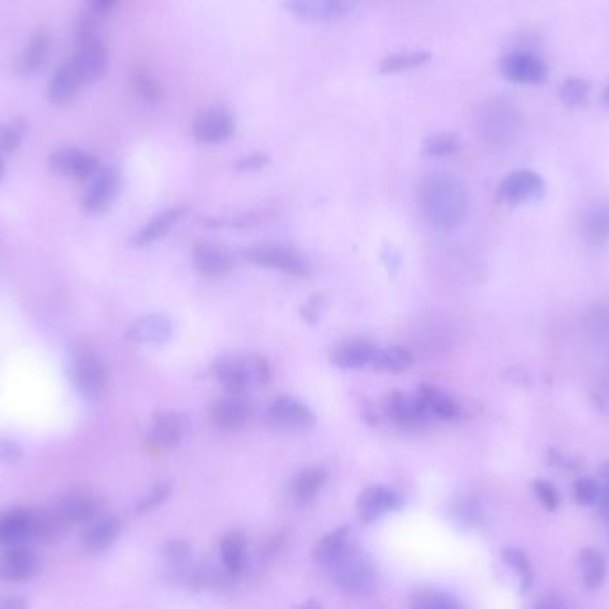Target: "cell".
Masks as SVG:
<instances>
[{
  "label": "cell",
  "mask_w": 609,
  "mask_h": 609,
  "mask_svg": "<svg viewBox=\"0 0 609 609\" xmlns=\"http://www.w3.org/2000/svg\"><path fill=\"white\" fill-rule=\"evenodd\" d=\"M419 200L424 216L440 228L458 227L469 212V196L462 182L451 175H431L423 180Z\"/></svg>",
  "instance_id": "cell-1"
},
{
  "label": "cell",
  "mask_w": 609,
  "mask_h": 609,
  "mask_svg": "<svg viewBox=\"0 0 609 609\" xmlns=\"http://www.w3.org/2000/svg\"><path fill=\"white\" fill-rule=\"evenodd\" d=\"M214 373L223 389L232 394H244L248 389L266 385L271 376L266 358L259 355L221 358L214 366Z\"/></svg>",
  "instance_id": "cell-2"
},
{
  "label": "cell",
  "mask_w": 609,
  "mask_h": 609,
  "mask_svg": "<svg viewBox=\"0 0 609 609\" xmlns=\"http://www.w3.org/2000/svg\"><path fill=\"white\" fill-rule=\"evenodd\" d=\"M333 583L342 592L351 595H369L378 585L376 572L366 556L357 553L353 547H346L335 560L328 565Z\"/></svg>",
  "instance_id": "cell-3"
},
{
  "label": "cell",
  "mask_w": 609,
  "mask_h": 609,
  "mask_svg": "<svg viewBox=\"0 0 609 609\" xmlns=\"http://www.w3.org/2000/svg\"><path fill=\"white\" fill-rule=\"evenodd\" d=\"M244 259L260 268L275 269L293 277H307L309 262L300 253L280 244H255L243 250Z\"/></svg>",
  "instance_id": "cell-4"
},
{
  "label": "cell",
  "mask_w": 609,
  "mask_h": 609,
  "mask_svg": "<svg viewBox=\"0 0 609 609\" xmlns=\"http://www.w3.org/2000/svg\"><path fill=\"white\" fill-rule=\"evenodd\" d=\"M72 382L82 398H100L109 385L106 362L91 351L81 353L72 366Z\"/></svg>",
  "instance_id": "cell-5"
},
{
  "label": "cell",
  "mask_w": 609,
  "mask_h": 609,
  "mask_svg": "<svg viewBox=\"0 0 609 609\" xmlns=\"http://www.w3.org/2000/svg\"><path fill=\"white\" fill-rule=\"evenodd\" d=\"M547 193L545 180L531 170L512 171L510 175L504 177L499 184L497 196L499 200L510 205H520V203L538 202Z\"/></svg>",
  "instance_id": "cell-6"
},
{
  "label": "cell",
  "mask_w": 609,
  "mask_h": 609,
  "mask_svg": "<svg viewBox=\"0 0 609 609\" xmlns=\"http://www.w3.org/2000/svg\"><path fill=\"white\" fill-rule=\"evenodd\" d=\"M499 70L506 81L515 84L538 86L544 84L549 77V66L542 57L531 52H512L506 54L499 63Z\"/></svg>",
  "instance_id": "cell-7"
},
{
  "label": "cell",
  "mask_w": 609,
  "mask_h": 609,
  "mask_svg": "<svg viewBox=\"0 0 609 609\" xmlns=\"http://www.w3.org/2000/svg\"><path fill=\"white\" fill-rule=\"evenodd\" d=\"M268 423L284 431L309 430L316 424V417L309 406L294 398H278L269 405Z\"/></svg>",
  "instance_id": "cell-8"
},
{
  "label": "cell",
  "mask_w": 609,
  "mask_h": 609,
  "mask_svg": "<svg viewBox=\"0 0 609 609\" xmlns=\"http://www.w3.org/2000/svg\"><path fill=\"white\" fill-rule=\"evenodd\" d=\"M236 130L234 116L223 107H212L198 114L193 123V136L205 145H218L232 138Z\"/></svg>",
  "instance_id": "cell-9"
},
{
  "label": "cell",
  "mask_w": 609,
  "mask_h": 609,
  "mask_svg": "<svg viewBox=\"0 0 609 609\" xmlns=\"http://www.w3.org/2000/svg\"><path fill=\"white\" fill-rule=\"evenodd\" d=\"M41 561L24 545H13L0 553V579L8 583H25L40 574Z\"/></svg>",
  "instance_id": "cell-10"
},
{
  "label": "cell",
  "mask_w": 609,
  "mask_h": 609,
  "mask_svg": "<svg viewBox=\"0 0 609 609\" xmlns=\"http://www.w3.org/2000/svg\"><path fill=\"white\" fill-rule=\"evenodd\" d=\"M70 61L79 75L81 84L100 81L109 68V54L100 41L81 43Z\"/></svg>",
  "instance_id": "cell-11"
},
{
  "label": "cell",
  "mask_w": 609,
  "mask_h": 609,
  "mask_svg": "<svg viewBox=\"0 0 609 609\" xmlns=\"http://www.w3.org/2000/svg\"><path fill=\"white\" fill-rule=\"evenodd\" d=\"M120 191V173L116 168H104L93 177L88 193L82 198V207L91 214L106 212Z\"/></svg>",
  "instance_id": "cell-12"
},
{
  "label": "cell",
  "mask_w": 609,
  "mask_h": 609,
  "mask_svg": "<svg viewBox=\"0 0 609 609\" xmlns=\"http://www.w3.org/2000/svg\"><path fill=\"white\" fill-rule=\"evenodd\" d=\"M50 166L57 173L75 180L91 179L100 171V163L95 155L75 148H61L54 152L50 155Z\"/></svg>",
  "instance_id": "cell-13"
},
{
  "label": "cell",
  "mask_w": 609,
  "mask_h": 609,
  "mask_svg": "<svg viewBox=\"0 0 609 609\" xmlns=\"http://www.w3.org/2000/svg\"><path fill=\"white\" fill-rule=\"evenodd\" d=\"M253 414V406L250 399L244 394H228L216 405L212 406V423L216 424L220 430L236 431L241 430L244 424L250 421Z\"/></svg>",
  "instance_id": "cell-14"
},
{
  "label": "cell",
  "mask_w": 609,
  "mask_h": 609,
  "mask_svg": "<svg viewBox=\"0 0 609 609\" xmlns=\"http://www.w3.org/2000/svg\"><path fill=\"white\" fill-rule=\"evenodd\" d=\"M54 512L57 513L59 519L65 522L66 526L90 522V520L97 517V497L90 494V492H86V490L68 492V494L59 499Z\"/></svg>",
  "instance_id": "cell-15"
},
{
  "label": "cell",
  "mask_w": 609,
  "mask_h": 609,
  "mask_svg": "<svg viewBox=\"0 0 609 609\" xmlns=\"http://www.w3.org/2000/svg\"><path fill=\"white\" fill-rule=\"evenodd\" d=\"M189 421L180 412H159L154 415L150 430V444L159 449H171L184 439Z\"/></svg>",
  "instance_id": "cell-16"
},
{
  "label": "cell",
  "mask_w": 609,
  "mask_h": 609,
  "mask_svg": "<svg viewBox=\"0 0 609 609\" xmlns=\"http://www.w3.org/2000/svg\"><path fill=\"white\" fill-rule=\"evenodd\" d=\"M122 531V522L113 515H104L91 520L90 526L84 529L81 536L82 547L91 554L107 551Z\"/></svg>",
  "instance_id": "cell-17"
},
{
  "label": "cell",
  "mask_w": 609,
  "mask_h": 609,
  "mask_svg": "<svg viewBox=\"0 0 609 609\" xmlns=\"http://www.w3.org/2000/svg\"><path fill=\"white\" fill-rule=\"evenodd\" d=\"M387 410H389L392 421L398 423L399 426H403V428H417L426 421H430L419 394L394 392L390 396Z\"/></svg>",
  "instance_id": "cell-18"
},
{
  "label": "cell",
  "mask_w": 609,
  "mask_h": 609,
  "mask_svg": "<svg viewBox=\"0 0 609 609\" xmlns=\"http://www.w3.org/2000/svg\"><path fill=\"white\" fill-rule=\"evenodd\" d=\"M193 262L198 273L203 277H225L232 271V259L218 244L200 243L193 248Z\"/></svg>",
  "instance_id": "cell-19"
},
{
  "label": "cell",
  "mask_w": 609,
  "mask_h": 609,
  "mask_svg": "<svg viewBox=\"0 0 609 609\" xmlns=\"http://www.w3.org/2000/svg\"><path fill=\"white\" fill-rule=\"evenodd\" d=\"M399 506V497L387 487H369L358 496L357 510L364 522L380 519Z\"/></svg>",
  "instance_id": "cell-20"
},
{
  "label": "cell",
  "mask_w": 609,
  "mask_h": 609,
  "mask_svg": "<svg viewBox=\"0 0 609 609\" xmlns=\"http://www.w3.org/2000/svg\"><path fill=\"white\" fill-rule=\"evenodd\" d=\"M171 335H173V326L170 319L157 314L139 317L138 321H134L127 330L130 341L138 344H164L170 341Z\"/></svg>",
  "instance_id": "cell-21"
},
{
  "label": "cell",
  "mask_w": 609,
  "mask_h": 609,
  "mask_svg": "<svg viewBox=\"0 0 609 609\" xmlns=\"http://www.w3.org/2000/svg\"><path fill=\"white\" fill-rule=\"evenodd\" d=\"M376 346L366 339H351L342 342L333 350V364L341 369H362L373 364Z\"/></svg>",
  "instance_id": "cell-22"
},
{
  "label": "cell",
  "mask_w": 609,
  "mask_h": 609,
  "mask_svg": "<svg viewBox=\"0 0 609 609\" xmlns=\"http://www.w3.org/2000/svg\"><path fill=\"white\" fill-rule=\"evenodd\" d=\"M82 84L79 75L75 72L72 61H66L65 65L57 70L49 82V100L52 106H70L77 97V91Z\"/></svg>",
  "instance_id": "cell-23"
},
{
  "label": "cell",
  "mask_w": 609,
  "mask_h": 609,
  "mask_svg": "<svg viewBox=\"0 0 609 609\" xmlns=\"http://www.w3.org/2000/svg\"><path fill=\"white\" fill-rule=\"evenodd\" d=\"M581 236L592 246L609 244V202L595 203L581 220Z\"/></svg>",
  "instance_id": "cell-24"
},
{
  "label": "cell",
  "mask_w": 609,
  "mask_h": 609,
  "mask_svg": "<svg viewBox=\"0 0 609 609\" xmlns=\"http://www.w3.org/2000/svg\"><path fill=\"white\" fill-rule=\"evenodd\" d=\"M417 394L423 401L426 414L430 419L435 417L439 421H455L462 414L460 405L442 390L435 389V387H421Z\"/></svg>",
  "instance_id": "cell-25"
},
{
  "label": "cell",
  "mask_w": 609,
  "mask_h": 609,
  "mask_svg": "<svg viewBox=\"0 0 609 609\" xmlns=\"http://www.w3.org/2000/svg\"><path fill=\"white\" fill-rule=\"evenodd\" d=\"M50 47H52V36L47 31H40L34 34L29 45L25 47L24 52L18 57L17 74L31 75L40 68L45 59L49 56Z\"/></svg>",
  "instance_id": "cell-26"
},
{
  "label": "cell",
  "mask_w": 609,
  "mask_h": 609,
  "mask_svg": "<svg viewBox=\"0 0 609 609\" xmlns=\"http://www.w3.org/2000/svg\"><path fill=\"white\" fill-rule=\"evenodd\" d=\"M184 214H186V211L182 207L159 212L157 216L148 221L145 227L139 230L134 243H136V246H148V244L157 243L159 239H163L170 232L171 228L175 227L182 220Z\"/></svg>",
  "instance_id": "cell-27"
},
{
  "label": "cell",
  "mask_w": 609,
  "mask_h": 609,
  "mask_svg": "<svg viewBox=\"0 0 609 609\" xmlns=\"http://www.w3.org/2000/svg\"><path fill=\"white\" fill-rule=\"evenodd\" d=\"M579 569H581L583 583L590 592L601 590L604 579H606V569H608V563L601 551H597L593 547L583 549L579 553Z\"/></svg>",
  "instance_id": "cell-28"
},
{
  "label": "cell",
  "mask_w": 609,
  "mask_h": 609,
  "mask_svg": "<svg viewBox=\"0 0 609 609\" xmlns=\"http://www.w3.org/2000/svg\"><path fill=\"white\" fill-rule=\"evenodd\" d=\"M412 362H414L412 353L403 346H389L383 350H376L373 358L374 369L380 373H403L412 366Z\"/></svg>",
  "instance_id": "cell-29"
},
{
  "label": "cell",
  "mask_w": 609,
  "mask_h": 609,
  "mask_svg": "<svg viewBox=\"0 0 609 609\" xmlns=\"http://www.w3.org/2000/svg\"><path fill=\"white\" fill-rule=\"evenodd\" d=\"M244 547H246L244 536L239 533H230L221 540V558H223V565L228 574L237 576L243 572L244 561H246Z\"/></svg>",
  "instance_id": "cell-30"
},
{
  "label": "cell",
  "mask_w": 609,
  "mask_h": 609,
  "mask_svg": "<svg viewBox=\"0 0 609 609\" xmlns=\"http://www.w3.org/2000/svg\"><path fill=\"white\" fill-rule=\"evenodd\" d=\"M346 547H348V529H335L332 533H328L325 538L319 540V544L314 549V560L319 565L328 567Z\"/></svg>",
  "instance_id": "cell-31"
},
{
  "label": "cell",
  "mask_w": 609,
  "mask_h": 609,
  "mask_svg": "<svg viewBox=\"0 0 609 609\" xmlns=\"http://www.w3.org/2000/svg\"><path fill=\"white\" fill-rule=\"evenodd\" d=\"M431 59L430 52H399V54H390L383 57L380 63V72L382 74H401L414 70L419 66L426 65Z\"/></svg>",
  "instance_id": "cell-32"
},
{
  "label": "cell",
  "mask_w": 609,
  "mask_h": 609,
  "mask_svg": "<svg viewBox=\"0 0 609 609\" xmlns=\"http://www.w3.org/2000/svg\"><path fill=\"white\" fill-rule=\"evenodd\" d=\"M326 481V471L321 467H312L300 472L294 481V496L300 503H310L319 494Z\"/></svg>",
  "instance_id": "cell-33"
},
{
  "label": "cell",
  "mask_w": 609,
  "mask_h": 609,
  "mask_svg": "<svg viewBox=\"0 0 609 609\" xmlns=\"http://www.w3.org/2000/svg\"><path fill=\"white\" fill-rule=\"evenodd\" d=\"M504 563L519 574L520 592H528L535 581V570L529 561L528 554L515 547H504L501 553Z\"/></svg>",
  "instance_id": "cell-34"
},
{
  "label": "cell",
  "mask_w": 609,
  "mask_h": 609,
  "mask_svg": "<svg viewBox=\"0 0 609 609\" xmlns=\"http://www.w3.org/2000/svg\"><path fill=\"white\" fill-rule=\"evenodd\" d=\"M592 95V86L590 82L579 77H572L561 84L560 100L561 104L569 109H581L588 104Z\"/></svg>",
  "instance_id": "cell-35"
},
{
  "label": "cell",
  "mask_w": 609,
  "mask_h": 609,
  "mask_svg": "<svg viewBox=\"0 0 609 609\" xmlns=\"http://www.w3.org/2000/svg\"><path fill=\"white\" fill-rule=\"evenodd\" d=\"M285 9L303 22H330L325 0H285Z\"/></svg>",
  "instance_id": "cell-36"
},
{
  "label": "cell",
  "mask_w": 609,
  "mask_h": 609,
  "mask_svg": "<svg viewBox=\"0 0 609 609\" xmlns=\"http://www.w3.org/2000/svg\"><path fill=\"white\" fill-rule=\"evenodd\" d=\"M132 84H134V90L138 91L139 97L148 104H159L163 100V86L159 84L154 75L148 72L147 68L136 66L132 70Z\"/></svg>",
  "instance_id": "cell-37"
},
{
  "label": "cell",
  "mask_w": 609,
  "mask_h": 609,
  "mask_svg": "<svg viewBox=\"0 0 609 609\" xmlns=\"http://www.w3.org/2000/svg\"><path fill=\"white\" fill-rule=\"evenodd\" d=\"M412 609H465L462 602L439 590H421L412 597Z\"/></svg>",
  "instance_id": "cell-38"
},
{
  "label": "cell",
  "mask_w": 609,
  "mask_h": 609,
  "mask_svg": "<svg viewBox=\"0 0 609 609\" xmlns=\"http://www.w3.org/2000/svg\"><path fill=\"white\" fill-rule=\"evenodd\" d=\"M25 134L24 120H13V122L0 125V155L15 152L20 145Z\"/></svg>",
  "instance_id": "cell-39"
},
{
  "label": "cell",
  "mask_w": 609,
  "mask_h": 609,
  "mask_svg": "<svg viewBox=\"0 0 609 609\" xmlns=\"http://www.w3.org/2000/svg\"><path fill=\"white\" fill-rule=\"evenodd\" d=\"M601 496V485L599 481L583 476L574 483V501L579 506H595Z\"/></svg>",
  "instance_id": "cell-40"
},
{
  "label": "cell",
  "mask_w": 609,
  "mask_h": 609,
  "mask_svg": "<svg viewBox=\"0 0 609 609\" xmlns=\"http://www.w3.org/2000/svg\"><path fill=\"white\" fill-rule=\"evenodd\" d=\"M460 148L458 138L453 134H437L426 139L424 143V154L433 155V157H442V155L455 154Z\"/></svg>",
  "instance_id": "cell-41"
},
{
  "label": "cell",
  "mask_w": 609,
  "mask_h": 609,
  "mask_svg": "<svg viewBox=\"0 0 609 609\" xmlns=\"http://www.w3.org/2000/svg\"><path fill=\"white\" fill-rule=\"evenodd\" d=\"M533 492H535L536 499L540 501V504L544 506L547 512H556L558 506H560V494L558 490L545 480L533 481Z\"/></svg>",
  "instance_id": "cell-42"
},
{
  "label": "cell",
  "mask_w": 609,
  "mask_h": 609,
  "mask_svg": "<svg viewBox=\"0 0 609 609\" xmlns=\"http://www.w3.org/2000/svg\"><path fill=\"white\" fill-rule=\"evenodd\" d=\"M171 494V487L168 483H161V485H157V487L152 488L150 492H148L147 496L143 497L138 504V513H147L155 510L157 506H161V504L168 499V496Z\"/></svg>",
  "instance_id": "cell-43"
},
{
  "label": "cell",
  "mask_w": 609,
  "mask_h": 609,
  "mask_svg": "<svg viewBox=\"0 0 609 609\" xmlns=\"http://www.w3.org/2000/svg\"><path fill=\"white\" fill-rule=\"evenodd\" d=\"M325 4L328 20L339 22V20L350 17L357 8L358 0H325Z\"/></svg>",
  "instance_id": "cell-44"
},
{
  "label": "cell",
  "mask_w": 609,
  "mask_h": 609,
  "mask_svg": "<svg viewBox=\"0 0 609 609\" xmlns=\"http://www.w3.org/2000/svg\"><path fill=\"white\" fill-rule=\"evenodd\" d=\"M22 456H24V451H22L20 444L0 437V462L11 463L13 465V463L20 462Z\"/></svg>",
  "instance_id": "cell-45"
},
{
  "label": "cell",
  "mask_w": 609,
  "mask_h": 609,
  "mask_svg": "<svg viewBox=\"0 0 609 609\" xmlns=\"http://www.w3.org/2000/svg\"><path fill=\"white\" fill-rule=\"evenodd\" d=\"M456 517L463 524H478L480 522V508L478 504L472 503V501H462L460 504H456Z\"/></svg>",
  "instance_id": "cell-46"
},
{
  "label": "cell",
  "mask_w": 609,
  "mask_h": 609,
  "mask_svg": "<svg viewBox=\"0 0 609 609\" xmlns=\"http://www.w3.org/2000/svg\"><path fill=\"white\" fill-rule=\"evenodd\" d=\"M599 485H601V496H599L597 506H599L602 517L609 519V463L602 469V480L599 481Z\"/></svg>",
  "instance_id": "cell-47"
},
{
  "label": "cell",
  "mask_w": 609,
  "mask_h": 609,
  "mask_svg": "<svg viewBox=\"0 0 609 609\" xmlns=\"http://www.w3.org/2000/svg\"><path fill=\"white\" fill-rule=\"evenodd\" d=\"M266 163H268V157H266V155L253 154L241 159L239 164H237V168L244 171L260 170L262 166H266Z\"/></svg>",
  "instance_id": "cell-48"
},
{
  "label": "cell",
  "mask_w": 609,
  "mask_h": 609,
  "mask_svg": "<svg viewBox=\"0 0 609 609\" xmlns=\"http://www.w3.org/2000/svg\"><path fill=\"white\" fill-rule=\"evenodd\" d=\"M547 456H549V463H551V465L576 471V465H574V463H570V460H567L565 456L561 455L560 451H554V449H551V451H549V455Z\"/></svg>",
  "instance_id": "cell-49"
},
{
  "label": "cell",
  "mask_w": 609,
  "mask_h": 609,
  "mask_svg": "<svg viewBox=\"0 0 609 609\" xmlns=\"http://www.w3.org/2000/svg\"><path fill=\"white\" fill-rule=\"evenodd\" d=\"M533 609H567V606L556 597H547L544 601L538 602Z\"/></svg>",
  "instance_id": "cell-50"
},
{
  "label": "cell",
  "mask_w": 609,
  "mask_h": 609,
  "mask_svg": "<svg viewBox=\"0 0 609 609\" xmlns=\"http://www.w3.org/2000/svg\"><path fill=\"white\" fill-rule=\"evenodd\" d=\"M0 609H27V602L20 597H9L6 601L0 602Z\"/></svg>",
  "instance_id": "cell-51"
},
{
  "label": "cell",
  "mask_w": 609,
  "mask_h": 609,
  "mask_svg": "<svg viewBox=\"0 0 609 609\" xmlns=\"http://www.w3.org/2000/svg\"><path fill=\"white\" fill-rule=\"evenodd\" d=\"M116 2H118V0H91L93 9H95L97 13H107V11H111V9L116 6Z\"/></svg>",
  "instance_id": "cell-52"
},
{
  "label": "cell",
  "mask_w": 609,
  "mask_h": 609,
  "mask_svg": "<svg viewBox=\"0 0 609 609\" xmlns=\"http://www.w3.org/2000/svg\"><path fill=\"white\" fill-rule=\"evenodd\" d=\"M602 104H604V107H608L609 109V84L608 88H606L604 93H602Z\"/></svg>",
  "instance_id": "cell-53"
},
{
  "label": "cell",
  "mask_w": 609,
  "mask_h": 609,
  "mask_svg": "<svg viewBox=\"0 0 609 609\" xmlns=\"http://www.w3.org/2000/svg\"><path fill=\"white\" fill-rule=\"evenodd\" d=\"M305 609H321V604H317V602L310 601L305 604Z\"/></svg>",
  "instance_id": "cell-54"
},
{
  "label": "cell",
  "mask_w": 609,
  "mask_h": 609,
  "mask_svg": "<svg viewBox=\"0 0 609 609\" xmlns=\"http://www.w3.org/2000/svg\"><path fill=\"white\" fill-rule=\"evenodd\" d=\"M4 163H2V161H0V180H2V177H4Z\"/></svg>",
  "instance_id": "cell-55"
}]
</instances>
